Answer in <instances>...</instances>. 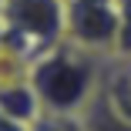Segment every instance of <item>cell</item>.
<instances>
[{"label": "cell", "mask_w": 131, "mask_h": 131, "mask_svg": "<svg viewBox=\"0 0 131 131\" xmlns=\"http://www.w3.org/2000/svg\"><path fill=\"white\" fill-rule=\"evenodd\" d=\"M108 61L111 57H97L67 40L40 54L30 67V84L40 94L44 111L77 118L88 108V101L101 91Z\"/></svg>", "instance_id": "1"}, {"label": "cell", "mask_w": 131, "mask_h": 131, "mask_svg": "<svg viewBox=\"0 0 131 131\" xmlns=\"http://www.w3.org/2000/svg\"><path fill=\"white\" fill-rule=\"evenodd\" d=\"M4 40L20 47L27 57H40L64 44L67 0H0Z\"/></svg>", "instance_id": "2"}, {"label": "cell", "mask_w": 131, "mask_h": 131, "mask_svg": "<svg viewBox=\"0 0 131 131\" xmlns=\"http://www.w3.org/2000/svg\"><path fill=\"white\" fill-rule=\"evenodd\" d=\"M121 30L124 17L118 0H67V44H77L97 57H114Z\"/></svg>", "instance_id": "3"}, {"label": "cell", "mask_w": 131, "mask_h": 131, "mask_svg": "<svg viewBox=\"0 0 131 131\" xmlns=\"http://www.w3.org/2000/svg\"><path fill=\"white\" fill-rule=\"evenodd\" d=\"M0 111L7 118H14L17 124H24V128H30L44 114L40 94L34 91L30 77L27 81H14V84H0Z\"/></svg>", "instance_id": "4"}, {"label": "cell", "mask_w": 131, "mask_h": 131, "mask_svg": "<svg viewBox=\"0 0 131 131\" xmlns=\"http://www.w3.org/2000/svg\"><path fill=\"white\" fill-rule=\"evenodd\" d=\"M77 128L81 131H131V118L118 111L104 91H97L88 101V108L77 114Z\"/></svg>", "instance_id": "5"}, {"label": "cell", "mask_w": 131, "mask_h": 131, "mask_svg": "<svg viewBox=\"0 0 131 131\" xmlns=\"http://www.w3.org/2000/svg\"><path fill=\"white\" fill-rule=\"evenodd\" d=\"M101 91L108 94V101L118 111H124L131 118V57H111L108 61Z\"/></svg>", "instance_id": "6"}, {"label": "cell", "mask_w": 131, "mask_h": 131, "mask_svg": "<svg viewBox=\"0 0 131 131\" xmlns=\"http://www.w3.org/2000/svg\"><path fill=\"white\" fill-rule=\"evenodd\" d=\"M30 131H81L77 128V118H67V114H50V111H44L34 124H30Z\"/></svg>", "instance_id": "7"}, {"label": "cell", "mask_w": 131, "mask_h": 131, "mask_svg": "<svg viewBox=\"0 0 131 131\" xmlns=\"http://www.w3.org/2000/svg\"><path fill=\"white\" fill-rule=\"evenodd\" d=\"M0 131H30V128H24V124H17L14 118H7L4 111H0Z\"/></svg>", "instance_id": "8"}, {"label": "cell", "mask_w": 131, "mask_h": 131, "mask_svg": "<svg viewBox=\"0 0 131 131\" xmlns=\"http://www.w3.org/2000/svg\"><path fill=\"white\" fill-rule=\"evenodd\" d=\"M0 40H4V24H0Z\"/></svg>", "instance_id": "9"}]
</instances>
